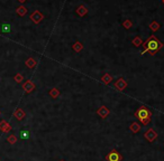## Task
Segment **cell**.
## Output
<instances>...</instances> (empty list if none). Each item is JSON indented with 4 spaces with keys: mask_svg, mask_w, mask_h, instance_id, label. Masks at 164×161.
Masks as SVG:
<instances>
[{
    "mask_svg": "<svg viewBox=\"0 0 164 161\" xmlns=\"http://www.w3.org/2000/svg\"><path fill=\"white\" fill-rule=\"evenodd\" d=\"M18 1H19V2H21V3H23V2H25L26 0H18Z\"/></svg>",
    "mask_w": 164,
    "mask_h": 161,
    "instance_id": "d4e9b609",
    "label": "cell"
},
{
    "mask_svg": "<svg viewBox=\"0 0 164 161\" xmlns=\"http://www.w3.org/2000/svg\"><path fill=\"white\" fill-rule=\"evenodd\" d=\"M23 89L26 93H31L33 91L35 90V84L31 82V80H26L24 84H23Z\"/></svg>",
    "mask_w": 164,
    "mask_h": 161,
    "instance_id": "52a82bcc",
    "label": "cell"
},
{
    "mask_svg": "<svg viewBox=\"0 0 164 161\" xmlns=\"http://www.w3.org/2000/svg\"><path fill=\"white\" fill-rule=\"evenodd\" d=\"M14 78H15V80H16L17 83H20L21 80H24V77H23V75H21V74H17V75H15V77H14Z\"/></svg>",
    "mask_w": 164,
    "mask_h": 161,
    "instance_id": "603a6c76",
    "label": "cell"
},
{
    "mask_svg": "<svg viewBox=\"0 0 164 161\" xmlns=\"http://www.w3.org/2000/svg\"><path fill=\"white\" fill-rule=\"evenodd\" d=\"M82 48H83V45H82L80 41H77V43H74V45H73V50H75L77 53H79V51H81Z\"/></svg>",
    "mask_w": 164,
    "mask_h": 161,
    "instance_id": "e0dca14e",
    "label": "cell"
},
{
    "mask_svg": "<svg viewBox=\"0 0 164 161\" xmlns=\"http://www.w3.org/2000/svg\"><path fill=\"white\" fill-rule=\"evenodd\" d=\"M60 161H64V160H60Z\"/></svg>",
    "mask_w": 164,
    "mask_h": 161,
    "instance_id": "484cf974",
    "label": "cell"
},
{
    "mask_svg": "<svg viewBox=\"0 0 164 161\" xmlns=\"http://www.w3.org/2000/svg\"><path fill=\"white\" fill-rule=\"evenodd\" d=\"M43 18H44V16L42 15L38 10H35V11H34V12L31 15V21H33V22H35V24H40Z\"/></svg>",
    "mask_w": 164,
    "mask_h": 161,
    "instance_id": "5b68a950",
    "label": "cell"
},
{
    "mask_svg": "<svg viewBox=\"0 0 164 161\" xmlns=\"http://www.w3.org/2000/svg\"><path fill=\"white\" fill-rule=\"evenodd\" d=\"M0 114H1V112H0Z\"/></svg>",
    "mask_w": 164,
    "mask_h": 161,
    "instance_id": "4316f807",
    "label": "cell"
},
{
    "mask_svg": "<svg viewBox=\"0 0 164 161\" xmlns=\"http://www.w3.org/2000/svg\"><path fill=\"white\" fill-rule=\"evenodd\" d=\"M150 28L153 30V31H156V30L160 29V25L157 24V22H155V21H153L151 25H150Z\"/></svg>",
    "mask_w": 164,
    "mask_h": 161,
    "instance_id": "7402d4cb",
    "label": "cell"
},
{
    "mask_svg": "<svg viewBox=\"0 0 164 161\" xmlns=\"http://www.w3.org/2000/svg\"><path fill=\"white\" fill-rule=\"evenodd\" d=\"M49 94H50V96L53 97V99H57V96L60 95V91L57 90L56 87H54V89H52V90L50 91V93H49Z\"/></svg>",
    "mask_w": 164,
    "mask_h": 161,
    "instance_id": "5bb4252c",
    "label": "cell"
},
{
    "mask_svg": "<svg viewBox=\"0 0 164 161\" xmlns=\"http://www.w3.org/2000/svg\"><path fill=\"white\" fill-rule=\"evenodd\" d=\"M106 160L107 161H122L123 160V156L117 150L113 149V150H111L106 156Z\"/></svg>",
    "mask_w": 164,
    "mask_h": 161,
    "instance_id": "3957f363",
    "label": "cell"
},
{
    "mask_svg": "<svg viewBox=\"0 0 164 161\" xmlns=\"http://www.w3.org/2000/svg\"><path fill=\"white\" fill-rule=\"evenodd\" d=\"M163 2H164V0H163Z\"/></svg>",
    "mask_w": 164,
    "mask_h": 161,
    "instance_id": "83f0119b",
    "label": "cell"
},
{
    "mask_svg": "<svg viewBox=\"0 0 164 161\" xmlns=\"http://www.w3.org/2000/svg\"><path fill=\"white\" fill-rule=\"evenodd\" d=\"M0 161H1V160H0Z\"/></svg>",
    "mask_w": 164,
    "mask_h": 161,
    "instance_id": "f546056e",
    "label": "cell"
},
{
    "mask_svg": "<svg viewBox=\"0 0 164 161\" xmlns=\"http://www.w3.org/2000/svg\"><path fill=\"white\" fill-rule=\"evenodd\" d=\"M20 161H23V160H20Z\"/></svg>",
    "mask_w": 164,
    "mask_h": 161,
    "instance_id": "f1b7e54d",
    "label": "cell"
},
{
    "mask_svg": "<svg viewBox=\"0 0 164 161\" xmlns=\"http://www.w3.org/2000/svg\"><path fill=\"white\" fill-rule=\"evenodd\" d=\"M144 138L148 141V142H154V141L157 139V133L155 132L154 129H148L147 131H145Z\"/></svg>",
    "mask_w": 164,
    "mask_h": 161,
    "instance_id": "277c9868",
    "label": "cell"
},
{
    "mask_svg": "<svg viewBox=\"0 0 164 161\" xmlns=\"http://www.w3.org/2000/svg\"><path fill=\"white\" fill-rule=\"evenodd\" d=\"M124 26H125V28H131V26H132V22L129 21V20H126L125 22H124Z\"/></svg>",
    "mask_w": 164,
    "mask_h": 161,
    "instance_id": "cb8c5ba5",
    "label": "cell"
},
{
    "mask_svg": "<svg viewBox=\"0 0 164 161\" xmlns=\"http://www.w3.org/2000/svg\"><path fill=\"white\" fill-rule=\"evenodd\" d=\"M101 80H102L105 84H109V83L113 80V77H111L109 74H105L102 76V78H101Z\"/></svg>",
    "mask_w": 164,
    "mask_h": 161,
    "instance_id": "ac0fdd59",
    "label": "cell"
},
{
    "mask_svg": "<svg viewBox=\"0 0 164 161\" xmlns=\"http://www.w3.org/2000/svg\"><path fill=\"white\" fill-rule=\"evenodd\" d=\"M129 130L132 131L133 133H138L141 131V124L138 122H133L129 126Z\"/></svg>",
    "mask_w": 164,
    "mask_h": 161,
    "instance_id": "8fae6325",
    "label": "cell"
},
{
    "mask_svg": "<svg viewBox=\"0 0 164 161\" xmlns=\"http://www.w3.org/2000/svg\"><path fill=\"white\" fill-rule=\"evenodd\" d=\"M143 46H144V50L142 51L141 55H144V54H146V53H150L151 55H155L159 50L162 48L163 44L157 39L155 36H151L144 43Z\"/></svg>",
    "mask_w": 164,
    "mask_h": 161,
    "instance_id": "6da1fadb",
    "label": "cell"
},
{
    "mask_svg": "<svg viewBox=\"0 0 164 161\" xmlns=\"http://www.w3.org/2000/svg\"><path fill=\"white\" fill-rule=\"evenodd\" d=\"M7 141H8V143H10V144H15V143L17 142V137H16L15 134H10V135L7 138Z\"/></svg>",
    "mask_w": 164,
    "mask_h": 161,
    "instance_id": "ffe728a7",
    "label": "cell"
},
{
    "mask_svg": "<svg viewBox=\"0 0 164 161\" xmlns=\"http://www.w3.org/2000/svg\"><path fill=\"white\" fill-rule=\"evenodd\" d=\"M11 130V125L7 121L2 120L0 122V131H2L3 133H8Z\"/></svg>",
    "mask_w": 164,
    "mask_h": 161,
    "instance_id": "9c48e42d",
    "label": "cell"
},
{
    "mask_svg": "<svg viewBox=\"0 0 164 161\" xmlns=\"http://www.w3.org/2000/svg\"><path fill=\"white\" fill-rule=\"evenodd\" d=\"M109 113H110V111L108 110V108H107V106H105V105L100 106V108L97 110V114H98L101 119H106V118L109 115Z\"/></svg>",
    "mask_w": 164,
    "mask_h": 161,
    "instance_id": "8992f818",
    "label": "cell"
},
{
    "mask_svg": "<svg viewBox=\"0 0 164 161\" xmlns=\"http://www.w3.org/2000/svg\"><path fill=\"white\" fill-rule=\"evenodd\" d=\"M11 30V26L9 24H3L2 26H1V31L3 32V34H8V32H10Z\"/></svg>",
    "mask_w": 164,
    "mask_h": 161,
    "instance_id": "9a60e30c",
    "label": "cell"
},
{
    "mask_svg": "<svg viewBox=\"0 0 164 161\" xmlns=\"http://www.w3.org/2000/svg\"><path fill=\"white\" fill-rule=\"evenodd\" d=\"M134 115L144 125H147L152 121V112L148 110V109H146L145 106H141L138 110L135 112Z\"/></svg>",
    "mask_w": 164,
    "mask_h": 161,
    "instance_id": "7a4b0ae2",
    "label": "cell"
},
{
    "mask_svg": "<svg viewBox=\"0 0 164 161\" xmlns=\"http://www.w3.org/2000/svg\"><path fill=\"white\" fill-rule=\"evenodd\" d=\"M19 134H20L21 140H27V139L31 138V132H29V130H26V129L21 130L20 132H19Z\"/></svg>",
    "mask_w": 164,
    "mask_h": 161,
    "instance_id": "7c38bea8",
    "label": "cell"
},
{
    "mask_svg": "<svg viewBox=\"0 0 164 161\" xmlns=\"http://www.w3.org/2000/svg\"><path fill=\"white\" fill-rule=\"evenodd\" d=\"M14 116L16 118V120L21 121L26 116V114H25V112L21 110V109H17V110L15 111V113H14Z\"/></svg>",
    "mask_w": 164,
    "mask_h": 161,
    "instance_id": "30bf717a",
    "label": "cell"
},
{
    "mask_svg": "<svg viewBox=\"0 0 164 161\" xmlns=\"http://www.w3.org/2000/svg\"><path fill=\"white\" fill-rule=\"evenodd\" d=\"M77 12H78L80 16H84V15L88 12V10H87V8H85L84 6H80V7L78 8V10H77Z\"/></svg>",
    "mask_w": 164,
    "mask_h": 161,
    "instance_id": "d6986e66",
    "label": "cell"
},
{
    "mask_svg": "<svg viewBox=\"0 0 164 161\" xmlns=\"http://www.w3.org/2000/svg\"><path fill=\"white\" fill-rule=\"evenodd\" d=\"M16 12H17V15H19V16H25L26 12H27V9H26L24 6H20V7H18V8L16 9Z\"/></svg>",
    "mask_w": 164,
    "mask_h": 161,
    "instance_id": "2e32d148",
    "label": "cell"
},
{
    "mask_svg": "<svg viewBox=\"0 0 164 161\" xmlns=\"http://www.w3.org/2000/svg\"><path fill=\"white\" fill-rule=\"evenodd\" d=\"M126 86H127V83L125 82L124 78H119V80H116V83H115V87L118 91H124L126 89Z\"/></svg>",
    "mask_w": 164,
    "mask_h": 161,
    "instance_id": "ba28073f",
    "label": "cell"
},
{
    "mask_svg": "<svg viewBox=\"0 0 164 161\" xmlns=\"http://www.w3.org/2000/svg\"><path fill=\"white\" fill-rule=\"evenodd\" d=\"M36 64H37L36 60H34V58H31V57L26 60V66L29 67V68H34V67L36 66Z\"/></svg>",
    "mask_w": 164,
    "mask_h": 161,
    "instance_id": "4fadbf2b",
    "label": "cell"
},
{
    "mask_svg": "<svg viewBox=\"0 0 164 161\" xmlns=\"http://www.w3.org/2000/svg\"><path fill=\"white\" fill-rule=\"evenodd\" d=\"M133 45L134 46H136V47H138V46L143 45V41H142V39H141L139 37H136V38H134L133 39Z\"/></svg>",
    "mask_w": 164,
    "mask_h": 161,
    "instance_id": "44dd1931",
    "label": "cell"
}]
</instances>
